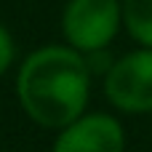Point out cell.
Instances as JSON below:
<instances>
[{
  "mask_svg": "<svg viewBox=\"0 0 152 152\" xmlns=\"http://www.w3.org/2000/svg\"><path fill=\"white\" fill-rule=\"evenodd\" d=\"M91 72L86 53L67 43L35 48L16 72V99L32 123L61 131L86 112Z\"/></svg>",
  "mask_w": 152,
  "mask_h": 152,
  "instance_id": "1",
  "label": "cell"
},
{
  "mask_svg": "<svg viewBox=\"0 0 152 152\" xmlns=\"http://www.w3.org/2000/svg\"><path fill=\"white\" fill-rule=\"evenodd\" d=\"M104 94L120 112H152V48L139 45L136 51L115 59L104 75Z\"/></svg>",
  "mask_w": 152,
  "mask_h": 152,
  "instance_id": "3",
  "label": "cell"
},
{
  "mask_svg": "<svg viewBox=\"0 0 152 152\" xmlns=\"http://www.w3.org/2000/svg\"><path fill=\"white\" fill-rule=\"evenodd\" d=\"M123 3V27L128 35L144 45L152 48V0H120Z\"/></svg>",
  "mask_w": 152,
  "mask_h": 152,
  "instance_id": "5",
  "label": "cell"
},
{
  "mask_svg": "<svg viewBox=\"0 0 152 152\" xmlns=\"http://www.w3.org/2000/svg\"><path fill=\"white\" fill-rule=\"evenodd\" d=\"M51 152H126L123 123L107 112H83L56 134Z\"/></svg>",
  "mask_w": 152,
  "mask_h": 152,
  "instance_id": "4",
  "label": "cell"
},
{
  "mask_svg": "<svg viewBox=\"0 0 152 152\" xmlns=\"http://www.w3.org/2000/svg\"><path fill=\"white\" fill-rule=\"evenodd\" d=\"M123 27L120 0H67L61 11V35L80 53L107 51Z\"/></svg>",
  "mask_w": 152,
  "mask_h": 152,
  "instance_id": "2",
  "label": "cell"
},
{
  "mask_svg": "<svg viewBox=\"0 0 152 152\" xmlns=\"http://www.w3.org/2000/svg\"><path fill=\"white\" fill-rule=\"evenodd\" d=\"M13 59H16V43H13L11 32L0 24V75L8 72V67L13 64Z\"/></svg>",
  "mask_w": 152,
  "mask_h": 152,
  "instance_id": "6",
  "label": "cell"
}]
</instances>
